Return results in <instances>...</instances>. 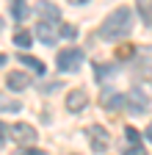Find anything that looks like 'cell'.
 Instances as JSON below:
<instances>
[{"instance_id":"cell-1","label":"cell","mask_w":152,"mask_h":155,"mask_svg":"<svg viewBox=\"0 0 152 155\" xmlns=\"http://www.w3.org/2000/svg\"><path fill=\"white\" fill-rule=\"evenodd\" d=\"M133 31V11L127 6H119L116 11H111L105 17V22L100 25L97 36L105 39V42H116V39H125Z\"/></svg>"},{"instance_id":"cell-2","label":"cell","mask_w":152,"mask_h":155,"mask_svg":"<svg viewBox=\"0 0 152 155\" xmlns=\"http://www.w3.org/2000/svg\"><path fill=\"white\" fill-rule=\"evenodd\" d=\"M55 64H58L61 72H78L80 64H83V50H80V47H66V50L58 53Z\"/></svg>"},{"instance_id":"cell-3","label":"cell","mask_w":152,"mask_h":155,"mask_svg":"<svg viewBox=\"0 0 152 155\" xmlns=\"http://www.w3.org/2000/svg\"><path fill=\"white\" fill-rule=\"evenodd\" d=\"M11 139L20 144V147H31V144H36L39 133H36V127H31L28 122H17V125L11 127Z\"/></svg>"},{"instance_id":"cell-4","label":"cell","mask_w":152,"mask_h":155,"mask_svg":"<svg viewBox=\"0 0 152 155\" xmlns=\"http://www.w3.org/2000/svg\"><path fill=\"white\" fill-rule=\"evenodd\" d=\"M89 144H91V150H94V152H105V150H108V144H111L108 130H105L102 125H91V127H89Z\"/></svg>"},{"instance_id":"cell-5","label":"cell","mask_w":152,"mask_h":155,"mask_svg":"<svg viewBox=\"0 0 152 155\" xmlns=\"http://www.w3.org/2000/svg\"><path fill=\"white\" fill-rule=\"evenodd\" d=\"M100 105H102L108 114H116V111L125 108V97H122L116 89H102V94H100Z\"/></svg>"},{"instance_id":"cell-6","label":"cell","mask_w":152,"mask_h":155,"mask_svg":"<svg viewBox=\"0 0 152 155\" xmlns=\"http://www.w3.org/2000/svg\"><path fill=\"white\" fill-rule=\"evenodd\" d=\"M125 108H127L130 114H144V111L149 108V100H147V94H144L141 89H133V91L125 97Z\"/></svg>"},{"instance_id":"cell-7","label":"cell","mask_w":152,"mask_h":155,"mask_svg":"<svg viewBox=\"0 0 152 155\" xmlns=\"http://www.w3.org/2000/svg\"><path fill=\"white\" fill-rule=\"evenodd\" d=\"M61 33V22H39L36 25V36L42 39V45H55V39Z\"/></svg>"},{"instance_id":"cell-8","label":"cell","mask_w":152,"mask_h":155,"mask_svg":"<svg viewBox=\"0 0 152 155\" xmlns=\"http://www.w3.org/2000/svg\"><path fill=\"white\" fill-rule=\"evenodd\" d=\"M86 105H89V94H86V89H72V91L66 94V108H69L72 114H80Z\"/></svg>"},{"instance_id":"cell-9","label":"cell","mask_w":152,"mask_h":155,"mask_svg":"<svg viewBox=\"0 0 152 155\" xmlns=\"http://www.w3.org/2000/svg\"><path fill=\"white\" fill-rule=\"evenodd\" d=\"M36 14L42 17V22H58V17H61L58 6H53V3H47V0H42V3L36 6Z\"/></svg>"},{"instance_id":"cell-10","label":"cell","mask_w":152,"mask_h":155,"mask_svg":"<svg viewBox=\"0 0 152 155\" xmlns=\"http://www.w3.org/2000/svg\"><path fill=\"white\" fill-rule=\"evenodd\" d=\"M6 86L14 89V91H22V89L31 86V78H28L25 72H8V75H6Z\"/></svg>"},{"instance_id":"cell-11","label":"cell","mask_w":152,"mask_h":155,"mask_svg":"<svg viewBox=\"0 0 152 155\" xmlns=\"http://www.w3.org/2000/svg\"><path fill=\"white\" fill-rule=\"evenodd\" d=\"M22 103L17 100V97H8L6 91H0V111H6V114H14V111H20Z\"/></svg>"},{"instance_id":"cell-12","label":"cell","mask_w":152,"mask_h":155,"mask_svg":"<svg viewBox=\"0 0 152 155\" xmlns=\"http://www.w3.org/2000/svg\"><path fill=\"white\" fill-rule=\"evenodd\" d=\"M20 61H22L25 67H31V72H36V75H42V72H44V64L39 61V58L28 55V53H22V55H20Z\"/></svg>"},{"instance_id":"cell-13","label":"cell","mask_w":152,"mask_h":155,"mask_svg":"<svg viewBox=\"0 0 152 155\" xmlns=\"http://www.w3.org/2000/svg\"><path fill=\"white\" fill-rule=\"evenodd\" d=\"M31 42H33L31 31H17V33H14V45H20L22 50H25V47H31Z\"/></svg>"},{"instance_id":"cell-14","label":"cell","mask_w":152,"mask_h":155,"mask_svg":"<svg viewBox=\"0 0 152 155\" xmlns=\"http://www.w3.org/2000/svg\"><path fill=\"white\" fill-rule=\"evenodd\" d=\"M113 72H116V67H113V64H97V67H94V75H97L100 81H105V78L113 75Z\"/></svg>"},{"instance_id":"cell-15","label":"cell","mask_w":152,"mask_h":155,"mask_svg":"<svg viewBox=\"0 0 152 155\" xmlns=\"http://www.w3.org/2000/svg\"><path fill=\"white\" fill-rule=\"evenodd\" d=\"M11 14L17 19H25V0H11Z\"/></svg>"},{"instance_id":"cell-16","label":"cell","mask_w":152,"mask_h":155,"mask_svg":"<svg viewBox=\"0 0 152 155\" xmlns=\"http://www.w3.org/2000/svg\"><path fill=\"white\" fill-rule=\"evenodd\" d=\"M14 155H47L44 150H36V147H20Z\"/></svg>"},{"instance_id":"cell-17","label":"cell","mask_w":152,"mask_h":155,"mask_svg":"<svg viewBox=\"0 0 152 155\" xmlns=\"http://www.w3.org/2000/svg\"><path fill=\"white\" fill-rule=\"evenodd\" d=\"M61 36L64 39H75V36H78V28H75V25H61Z\"/></svg>"},{"instance_id":"cell-18","label":"cell","mask_w":152,"mask_h":155,"mask_svg":"<svg viewBox=\"0 0 152 155\" xmlns=\"http://www.w3.org/2000/svg\"><path fill=\"white\" fill-rule=\"evenodd\" d=\"M125 133H127V141H130V144H138V139H141V136H138V130H136V127H127Z\"/></svg>"},{"instance_id":"cell-19","label":"cell","mask_w":152,"mask_h":155,"mask_svg":"<svg viewBox=\"0 0 152 155\" xmlns=\"http://www.w3.org/2000/svg\"><path fill=\"white\" fill-rule=\"evenodd\" d=\"M127 155H147V152H144V150H141V144H138V147H136V144H133V147H130V152H127Z\"/></svg>"},{"instance_id":"cell-20","label":"cell","mask_w":152,"mask_h":155,"mask_svg":"<svg viewBox=\"0 0 152 155\" xmlns=\"http://www.w3.org/2000/svg\"><path fill=\"white\" fill-rule=\"evenodd\" d=\"M55 89H61V83H47L42 91H44V94H50V91H55Z\"/></svg>"},{"instance_id":"cell-21","label":"cell","mask_w":152,"mask_h":155,"mask_svg":"<svg viewBox=\"0 0 152 155\" xmlns=\"http://www.w3.org/2000/svg\"><path fill=\"white\" fill-rule=\"evenodd\" d=\"M3 141H6V125L0 122V144H3Z\"/></svg>"},{"instance_id":"cell-22","label":"cell","mask_w":152,"mask_h":155,"mask_svg":"<svg viewBox=\"0 0 152 155\" xmlns=\"http://www.w3.org/2000/svg\"><path fill=\"white\" fill-rule=\"evenodd\" d=\"M144 133H147V139H149V141H152V122H149V125H147V130H144Z\"/></svg>"},{"instance_id":"cell-23","label":"cell","mask_w":152,"mask_h":155,"mask_svg":"<svg viewBox=\"0 0 152 155\" xmlns=\"http://www.w3.org/2000/svg\"><path fill=\"white\" fill-rule=\"evenodd\" d=\"M6 64V53H0V67H3Z\"/></svg>"},{"instance_id":"cell-24","label":"cell","mask_w":152,"mask_h":155,"mask_svg":"<svg viewBox=\"0 0 152 155\" xmlns=\"http://www.w3.org/2000/svg\"><path fill=\"white\" fill-rule=\"evenodd\" d=\"M72 3H86V0H72Z\"/></svg>"}]
</instances>
